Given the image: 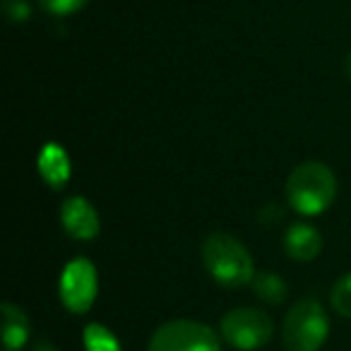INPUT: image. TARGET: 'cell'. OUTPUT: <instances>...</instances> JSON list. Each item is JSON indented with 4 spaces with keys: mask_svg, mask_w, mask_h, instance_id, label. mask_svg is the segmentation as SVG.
Wrapping results in <instances>:
<instances>
[{
    "mask_svg": "<svg viewBox=\"0 0 351 351\" xmlns=\"http://www.w3.org/2000/svg\"><path fill=\"white\" fill-rule=\"evenodd\" d=\"M87 3L89 0H39V5L44 8L49 15H56V17L75 15V12L82 10Z\"/></svg>",
    "mask_w": 351,
    "mask_h": 351,
    "instance_id": "14",
    "label": "cell"
},
{
    "mask_svg": "<svg viewBox=\"0 0 351 351\" xmlns=\"http://www.w3.org/2000/svg\"><path fill=\"white\" fill-rule=\"evenodd\" d=\"M60 221L68 236L77 241H92L99 234V215L84 197H70L60 207Z\"/></svg>",
    "mask_w": 351,
    "mask_h": 351,
    "instance_id": "7",
    "label": "cell"
},
{
    "mask_svg": "<svg viewBox=\"0 0 351 351\" xmlns=\"http://www.w3.org/2000/svg\"><path fill=\"white\" fill-rule=\"evenodd\" d=\"M32 351H60V349H56V346L51 344V341H36L34 349H32Z\"/></svg>",
    "mask_w": 351,
    "mask_h": 351,
    "instance_id": "16",
    "label": "cell"
},
{
    "mask_svg": "<svg viewBox=\"0 0 351 351\" xmlns=\"http://www.w3.org/2000/svg\"><path fill=\"white\" fill-rule=\"evenodd\" d=\"M147 351H221L215 330L195 320H171L152 335Z\"/></svg>",
    "mask_w": 351,
    "mask_h": 351,
    "instance_id": "4",
    "label": "cell"
},
{
    "mask_svg": "<svg viewBox=\"0 0 351 351\" xmlns=\"http://www.w3.org/2000/svg\"><path fill=\"white\" fill-rule=\"evenodd\" d=\"M284 250L296 263H311L320 255L322 250V236L315 226L311 224H293L289 226L284 236Z\"/></svg>",
    "mask_w": 351,
    "mask_h": 351,
    "instance_id": "8",
    "label": "cell"
},
{
    "mask_svg": "<svg viewBox=\"0 0 351 351\" xmlns=\"http://www.w3.org/2000/svg\"><path fill=\"white\" fill-rule=\"evenodd\" d=\"M332 308L339 315L351 317V272L344 274L332 289Z\"/></svg>",
    "mask_w": 351,
    "mask_h": 351,
    "instance_id": "13",
    "label": "cell"
},
{
    "mask_svg": "<svg viewBox=\"0 0 351 351\" xmlns=\"http://www.w3.org/2000/svg\"><path fill=\"white\" fill-rule=\"evenodd\" d=\"M3 3V12L10 22H27L32 15V8L27 0H0Z\"/></svg>",
    "mask_w": 351,
    "mask_h": 351,
    "instance_id": "15",
    "label": "cell"
},
{
    "mask_svg": "<svg viewBox=\"0 0 351 351\" xmlns=\"http://www.w3.org/2000/svg\"><path fill=\"white\" fill-rule=\"evenodd\" d=\"M284 193H287L289 205L298 215L315 217L322 215L335 202L337 178L332 169H327L320 161H303L289 173Z\"/></svg>",
    "mask_w": 351,
    "mask_h": 351,
    "instance_id": "1",
    "label": "cell"
},
{
    "mask_svg": "<svg viewBox=\"0 0 351 351\" xmlns=\"http://www.w3.org/2000/svg\"><path fill=\"white\" fill-rule=\"evenodd\" d=\"M29 339V317L15 303H3V351H20Z\"/></svg>",
    "mask_w": 351,
    "mask_h": 351,
    "instance_id": "9",
    "label": "cell"
},
{
    "mask_svg": "<svg viewBox=\"0 0 351 351\" xmlns=\"http://www.w3.org/2000/svg\"><path fill=\"white\" fill-rule=\"evenodd\" d=\"M39 173L44 176V181L49 183L51 188L60 191V188L68 183L70 178V161L68 154H65L63 147L58 145H46L39 154Z\"/></svg>",
    "mask_w": 351,
    "mask_h": 351,
    "instance_id": "10",
    "label": "cell"
},
{
    "mask_svg": "<svg viewBox=\"0 0 351 351\" xmlns=\"http://www.w3.org/2000/svg\"><path fill=\"white\" fill-rule=\"evenodd\" d=\"M253 291H255V296L263 298L265 303L277 306V303H282L284 296H287V284H284V279L279 277L277 272H260L253 277Z\"/></svg>",
    "mask_w": 351,
    "mask_h": 351,
    "instance_id": "11",
    "label": "cell"
},
{
    "mask_svg": "<svg viewBox=\"0 0 351 351\" xmlns=\"http://www.w3.org/2000/svg\"><path fill=\"white\" fill-rule=\"evenodd\" d=\"M272 317L258 308H234L221 317V335L234 349L255 351L272 339Z\"/></svg>",
    "mask_w": 351,
    "mask_h": 351,
    "instance_id": "5",
    "label": "cell"
},
{
    "mask_svg": "<svg viewBox=\"0 0 351 351\" xmlns=\"http://www.w3.org/2000/svg\"><path fill=\"white\" fill-rule=\"evenodd\" d=\"M84 346H87V351H121V344L113 337V332L104 325L84 327Z\"/></svg>",
    "mask_w": 351,
    "mask_h": 351,
    "instance_id": "12",
    "label": "cell"
},
{
    "mask_svg": "<svg viewBox=\"0 0 351 351\" xmlns=\"http://www.w3.org/2000/svg\"><path fill=\"white\" fill-rule=\"evenodd\" d=\"M346 75H349V77H351V53L346 56Z\"/></svg>",
    "mask_w": 351,
    "mask_h": 351,
    "instance_id": "17",
    "label": "cell"
},
{
    "mask_svg": "<svg viewBox=\"0 0 351 351\" xmlns=\"http://www.w3.org/2000/svg\"><path fill=\"white\" fill-rule=\"evenodd\" d=\"M99 291L97 269L89 260L77 258L63 269L60 277V301L70 313H87L94 306V298Z\"/></svg>",
    "mask_w": 351,
    "mask_h": 351,
    "instance_id": "6",
    "label": "cell"
},
{
    "mask_svg": "<svg viewBox=\"0 0 351 351\" xmlns=\"http://www.w3.org/2000/svg\"><path fill=\"white\" fill-rule=\"evenodd\" d=\"M202 263L215 282L221 287L239 289L245 284H253L255 267L248 248L236 236L217 231L210 234L202 245Z\"/></svg>",
    "mask_w": 351,
    "mask_h": 351,
    "instance_id": "2",
    "label": "cell"
},
{
    "mask_svg": "<svg viewBox=\"0 0 351 351\" xmlns=\"http://www.w3.org/2000/svg\"><path fill=\"white\" fill-rule=\"evenodd\" d=\"M330 335V320L325 308L315 298H303L293 303L282 325L287 351H317Z\"/></svg>",
    "mask_w": 351,
    "mask_h": 351,
    "instance_id": "3",
    "label": "cell"
}]
</instances>
